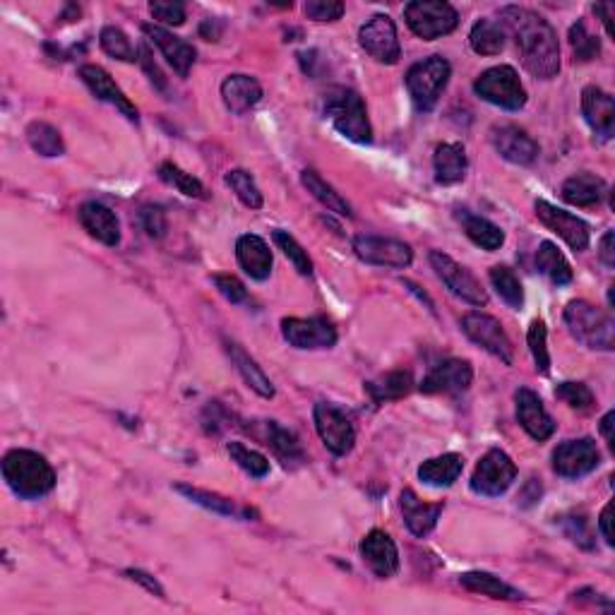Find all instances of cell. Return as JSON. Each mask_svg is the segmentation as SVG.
Segmentation results:
<instances>
[{
  "instance_id": "cell-18",
  "label": "cell",
  "mask_w": 615,
  "mask_h": 615,
  "mask_svg": "<svg viewBox=\"0 0 615 615\" xmlns=\"http://www.w3.org/2000/svg\"><path fill=\"white\" fill-rule=\"evenodd\" d=\"M491 145L500 157L517 166H531L541 154L539 142H536L527 130L517 128V125L512 123L491 128Z\"/></svg>"
},
{
  "instance_id": "cell-31",
  "label": "cell",
  "mask_w": 615,
  "mask_h": 615,
  "mask_svg": "<svg viewBox=\"0 0 615 615\" xmlns=\"http://www.w3.org/2000/svg\"><path fill=\"white\" fill-rule=\"evenodd\" d=\"M560 195H563V200L567 202V205L594 207L608 195V188L603 178L584 171V173H577V176L567 178V181L563 183V190H560Z\"/></svg>"
},
{
  "instance_id": "cell-55",
  "label": "cell",
  "mask_w": 615,
  "mask_h": 615,
  "mask_svg": "<svg viewBox=\"0 0 615 615\" xmlns=\"http://www.w3.org/2000/svg\"><path fill=\"white\" fill-rule=\"evenodd\" d=\"M125 577H128L130 582H137V584H140V587H145V589L149 591V594L159 596V599H164V596H166L164 587H161L157 579H154V577L149 575V572H145V570H125Z\"/></svg>"
},
{
  "instance_id": "cell-7",
  "label": "cell",
  "mask_w": 615,
  "mask_h": 615,
  "mask_svg": "<svg viewBox=\"0 0 615 615\" xmlns=\"http://www.w3.org/2000/svg\"><path fill=\"white\" fill-rule=\"evenodd\" d=\"M474 92L483 101L505 111H519L527 104V89L512 65H495V68L481 73L474 82Z\"/></svg>"
},
{
  "instance_id": "cell-30",
  "label": "cell",
  "mask_w": 615,
  "mask_h": 615,
  "mask_svg": "<svg viewBox=\"0 0 615 615\" xmlns=\"http://www.w3.org/2000/svg\"><path fill=\"white\" fill-rule=\"evenodd\" d=\"M226 346V354H229L231 363H234V368L238 370V375H241L243 382L253 390L255 394H260L262 399H272L274 397V385L272 380L267 378L265 370L258 366V361L255 358H250L246 354V349H243L241 344L231 342V339H224Z\"/></svg>"
},
{
  "instance_id": "cell-33",
  "label": "cell",
  "mask_w": 615,
  "mask_h": 615,
  "mask_svg": "<svg viewBox=\"0 0 615 615\" xmlns=\"http://www.w3.org/2000/svg\"><path fill=\"white\" fill-rule=\"evenodd\" d=\"M411 390H414V378H411L409 370H392V373L382 375L378 380L366 382L368 397L373 399L375 404L402 399Z\"/></svg>"
},
{
  "instance_id": "cell-57",
  "label": "cell",
  "mask_w": 615,
  "mask_h": 615,
  "mask_svg": "<svg viewBox=\"0 0 615 615\" xmlns=\"http://www.w3.org/2000/svg\"><path fill=\"white\" fill-rule=\"evenodd\" d=\"M613 241H615V234L613 231H606L599 243V258L603 265L608 267V270H613L615 267V248H613Z\"/></svg>"
},
{
  "instance_id": "cell-5",
  "label": "cell",
  "mask_w": 615,
  "mask_h": 615,
  "mask_svg": "<svg viewBox=\"0 0 615 615\" xmlns=\"http://www.w3.org/2000/svg\"><path fill=\"white\" fill-rule=\"evenodd\" d=\"M450 77L452 65L443 56L423 58V61L411 65L409 73H406V89H409V97L416 109L433 111Z\"/></svg>"
},
{
  "instance_id": "cell-9",
  "label": "cell",
  "mask_w": 615,
  "mask_h": 615,
  "mask_svg": "<svg viewBox=\"0 0 615 615\" xmlns=\"http://www.w3.org/2000/svg\"><path fill=\"white\" fill-rule=\"evenodd\" d=\"M517 479V467L503 450H488L471 474V491L483 498H498Z\"/></svg>"
},
{
  "instance_id": "cell-19",
  "label": "cell",
  "mask_w": 615,
  "mask_h": 615,
  "mask_svg": "<svg viewBox=\"0 0 615 615\" xmlns=\"http://www.w3.org/2000/svg\"><path fill=\"white\" fill-rule=\"evenodd\" d=\"M471 380H474V368L469 361L447 358L423 378L419 390L423 394H462L471 387Z\"/></svg>"
},
{
  "instance_id": "cell-21",
  "label": "cell",
  "mask_w": 615,
  "mask_h": 615,
  "mask_svg": "<svg viewBox=\"0 0 615 615\" xmlns=\"http://www.w3.org/2000/svg\"><path fill=\"white\" fill-rule=\"evenodd\" d=\"M361 558L370 567L375 577L390 579L399 570V551L385 531L373 529L368 531L366 539L361 541Z\"/></svg>"
},
{
  "instance_id": "cell-56",
  "label": "cell",
  "mask_w": 615,
  "mask_h": 615,
  "mask_svg": "<svg viewBox=\"0 0 615 615\" xmlns=\"http://www.w3.org/2000/svg\"><path fill=\"white\" fill-rule=\"evenodd\" d=\"M140 63H142V68H145V73L149 75V80H152V85L159 89H166L164 73H161L159 65L152 61V53H149L147 46H140Z\"/></svg>"
},
{
  "instance_id": "cell-34",
  "label": "cell",
  "mask_w": 615,
  "mask_h": 615,
  "mask_svg": "<svg viewBox=\"0 0 615 615\" xmlns=\"http://www.w3.org/2000/svg\"><path fill=\"white\" fill-rule=\"evenodd\" d=\"M459 584H462L464 589L474 591V594L491 596V599H500V601L522 599V591L510 587V584L503 582L500 577L491 575V572H464V575L459 577Z\"/></svg>"
},
{
  "instance_id": "cell-8",
  "label": "cell",
  "mask_w": 615,
  "mask_h": 615,
  "mask_svg": "<svg viewBox=\"0 0 615 615\" xmlns=\"http://www.w3.org/2000/svg\"><path fill=\"white\" fill-rule=\"evenodd\" d=\"M428 260H431V267L435 270V274H438L440 282L450 289L452 296L462 298L464 303H469V306H476V308L488 306L486 289H483L479 279H476L467 267H462L457 260H452L450 255L440 253V250H433V253L428 255Z\"/></svg>"
},
{
  "instance_id": "cell-17",
  "label": "cell",
  "mask_w": 615,
  "mask_h": 615,
  "mask_svg": "<svg viewBox=\"0 0 615 615\" xmlns=\"http://www.w3.org/2000/svg\"><path fill=\"white\" fill-rule=\"evenodd\" d=\"M534 210H536V217H539V222L546 226L548 231H553V234H558L560 238H563V241L575 250V253H582V250L589 248L591 234H589L587 222H582V219L575 217V214L560 210V207H555L546 200H536Z\"/></svg>"
},
{
  "instance_id": "cell-58",
  "label": "cell",
  "mask_w": 615,
  "mask_h": 615,
  "mask_svg": "<svg viewBox=\"0 0 615 615\" xmlns=\"http://www.w3.org/2000/svg\"><path fill=\"white\" fill-rule=\"evenodd\" d=\"M611 505H606L601 510V517H599V531L603 536V541L608 543V546H613V531H611Z\"/></svg>"
},
{
  "instance_id": "cell-46",
  "label": "cell",
  "mask_w": 615,
  "mask_h": 615,
  "mask_svg": "<svg viewBox=\"0 0 615 615\" xmlns=\"http://www.w3.org/2000/svg\"><path fill=\"white\" fill-rule=\"evenodd\" d=\"M99 44H101V49L109 53L111 58H116V61H123V63L140 61L133 49V44H130L128 34H125L123 29L104 27L99 34Z\"/></svg>"
},
{
  "instance_id": "cell-38",
  "label": "cell",
  "mask_w": 615,
  "mask_h": 615,
  "mask_svg": "<svg viewBox=\"0 0 615 615\" xmlns=\"http://www.w3.org/2000/svg\"><path fill=\"white\" fill-rule=\"evenodd\" d=\"M462 226L464 234L469 236V241L476 243V246L483 250H488V253H493V250H498L505 243L503 229H500L498 224H493L491 219L479 217V214H464Z\"/></svg>"
},
{
  "instance_id": "cell-28",
  "label": "cell",
  "mask_w": 615,
  "mask_h": 615,
  "mask_svg": "<svg viewBox=\"0 0 615 615\" xmlns=\"http://www.w3.org/2000/svg\"><path fill=\"white\" fill-rule=\"evenodd\" d=\"M433 166L435 181L440 185L462 183L469 171L467 149H464V145H459V142H443V145H438V149H435Z\"/></svg>"
},
{
  "instance_id": "cell-41",
  "label": "cell",
  "mask_w": 615,
  "mask_h": 615,
  "mask_svg": "<svg viewBox=\"0 0 615 615\" xmlns=\"http://www.w3.org/2000/svg\"><path fill=\"white\" fill-rule=\"evenodd\" d=\"M488 277H491L493 289L498 291V296L503 298L507 306H510L512 310H519L524 306L522 282H519V277L510 270V267L495 265L491 267V274H488Z\"/></svg>"
},
{
  "instance_id": "cell-35",
  "label": "cell",
  "mask_w": 615,
  "mask_h": 615,
  "mask_svg": "<svg viewBox=\"0 0 615 615\" xmlns=\"http://www.w3.org/2000/svg\"><path fill=\"white\" fill-rule=\"evenodd\" d=\"M301 183L306 185L308 193L313 195L315 200L320 202V205H325L330 212L342 214V217H349V219L354 217V210H351L349 202H346L344 197L339 195L337 190H334L332 185L327 183L325 178H322L318 171H313V169H306V171H303V173H301Z\"/></svg>"
},
{
  "instance_id": "cell-47",
  "label": "cell",
  "mask_w": 615,
  "mask_h": 615,
  "mask_svg": "<svg viewBox=\"0 0 615 615\" xmlns=\"http://www.w3.org/2000/svg\"><path fill=\"white\" fill-rule=\"evenodd\" d=\"M546 339H548L546 322H543L541 318H536V320L529 325L527 342H529L531 356H534L536 370H539L541 375H548V373H551V354H548Z\"/></svg>"
},
{
  "instance_id": "cell-16",
  "label": "cell",
  "mask_w": 615,
  "mask_h": 615,
  "mask_svg": "<svg viewBox=\"0 0 615 615\" xmlns=\"http://www.w3.org/2000/svg\"><path fill=\"white\" fill-rule=\"evenodd\" d=\"M601 464V452L591 438L567 440L553 452V469L563 479H582Z\"/></svg>"
},
{
  "instance_id": "cell-11",
  "label": "cell",
  "mask_w": 615,
  "mask_h": 615,
  "mask_svg": "<svg viewBox=\"0 0 615 615\" xmlns=\"http://www.w3.org/2000/svg\"><path fill=\"white\" fill-rule=\"evenodd\" d=\"M462 330L474 344H479L481 349H486L488 354L512 366L515 363V346H512L510 337L500 325V320H495L493 315L479 313V310H471L462 318Z\"/></svg>"
},
{
  "instance_id": "cell-43",
  "label": "cell",
  "mask_w": 615,
  "mask_h": 615,
  "mask_svg": "<svg viewBox=\"0 0 615 615\" xmlns=\"http://www.w3.org/2000/svg\"><path fill=\"white\" fill-rule=\"evenodd\" d=\"M226 450H229V457L234 459L238 467L253 476V479H265L270 474V459L262 455V452L250 450L243 443H229Z\"/></svg>"
},
{
  "instance_id": "cell-61",
  "label": "cell",
  "mask_w": 615,
  "mask_h": 615,
  "mask_svg": "<svg viewBox=\"0 0 615 615\" xmlns=\"http://www.w3.org/2000/svg\"><path fill=\"white\" fill-rule=\"evenodd\" d=\"M594 13L601 17L603 27H606V32L611 34V15H613V5H594Z\"/></svg>"
},
{
  "instance_id": "cell-22",
  "label": "cell",
  "mask_w": 615,
  "mask_h": 615,
  "mask_svg": "<svg viewBox=\"0 0 615 615\" xmlns=\"http://www.w3.org/2000/svg\"><path fill=\"white\" fill-rule=\"evenodd\" d=\"M515 402H517L519 426H522L536 443H543V440L551 438L555 433V421L546 411V406H543L539 394L522 387V390H517L515 394Z\"/></svg>"
},
{
  "instance_id": "cell-15",
  "label": "cell",
  "mask_w": 615,
  "mask_h": 615,
  "mask_svg": "<svg viewBox=\"0 0 615 615\" xmlns=\"http://www.w3.org/2000/svg\"><path fill=\"white\" fill-rule=\"evenodd\" d=\"M282 334L294 349H332L337 344V327L327 318H284Z\"/></svg>"
},
{
  "instance_id": "cell-23",
  "label": "cell",
  "mask_w": 615,
  "mask_h": 615,
  "mask_svg": "<svg viewBox=\"0 0 615 615\" xmlns=\"http://www.w3.org/2000/svg\"><path fill=\"white\" fill-rule=\"evenodd\" d=\"M582 113L584 121L594 135H599V140H611L615 133V104L613 97L608 92H603L601 87H584L582 89Z\"/></svg>"
},
{
  "instance_id": "cell-29",
  "label": "cell",
  "mask_w": 615,
  "mask_h": 615,
  "mask_svg": "<svg viewBox=\"0 0 615 615\" xmlns=\"http://www.w3.org/2000/svg\"><path fill=\"white\" fill-rule=\"evenodd\" d=\"M222 99L226 109L236 116H243L262 99V85L250 75H229L222 82Z\"/></svg>"
},
{
  "instance_id": "cell-40",
  "label": "cell",
  "mask_w": 615,
  "mask_h": 615,
  "mask_svg": "<svg viewBox=\"0 0 615 615\" xmlns=\"http://www.w3.org/2000/svg\"><path fill=\"white\" fill-rule=\"evenodd\" d=\"M471 51L479 56H498L505 49V29L498 22L479 20L469 34Z\"/></svg>"
},
{
  "instance_id": "cell-39",
  "label": "cell",
  "mask_w": 615,
  "mask_h": 615,
  "mask_svg": "<svg viewBox=\"0 0 615 615\" xmlns=\"http://www.w3.org/2000/svg\"><path fill=\"white\" fill-rule=\"evenodd\" d=\"M27 142L39 157L53 159V157H63L65 154V142L58 128H53L51 123L44 121H34L27 125Z\"/></svg>"
},
{
  "instance_id": "cell-45",
  "label": "cell",
  "mask_w": 615,
  "mask_h": 615,
  "mask_svg": "<svg viewBox=\"0 0 615 615\" xmlns=\"http://www.w3.org/2000/svg\"><path fill=\"white\" fill-rule=\"evenodd\" d=\"M226 185L234 190L238 200H241L246 207H250V210H260V207L265 205L258 183L253 181V176H250L248 171H243V169L229 171L226 173Z\"/></svg>"
},
{
  "instance_id": "cell-54",
  "label": "cell",
  "mask_w": 615,
  "mask_h": 615,
  "mask_svg": "<svg viewBox=\"0 0 615 615\" xmlns=\"http://www.w3.org/2000/svg\"><path fill=\"white\" fill-rule=\"evenodd\" d=\"M149 13L157 17L164 25L181 27L185 22V5L183 3H164V0H154L149 3Z\"/></svg>"
},
{
  "instance_id": "cell-49",
  "label": "cell",
  "mask_w": 615,
  "mask_h": 615,
  "mask_svg": "<svg viewBox=\"0 0 615 615\" xmlns=\"http://www.w3.org/2000/svg\"><path fill=\"white\" fill-rule=\"evenodd\" d=\"M555 399H560L575 411H589L594 406V394L584 382H560L555 387Z\"/></svg>"
},
{
  "instance_id": "cell-51",
  "label": "cell",
  "mask_w": 615,
  "mask_h": 615,
  "mask_svg": "<svg viewBox=\"0 0 615 615\" xmlns=\"http://www.w3.org/2000/svg\"><path fill=\"white\" fill-rule=\"evenodd\" d=\"M306 15L315 22H337L344 15V3L337 0H308L306 3Z\"/></svg>"
},
{
  "instance_id": "cell-53",
  "label": "cell",
  "mask_w": 615,
  "mask_h": 615,
  "mask_svg": "<svg viewBox=\"0 0 615 615\" xmlns=\"http://www.w3.org/2000/svg\"><path fill=\"white\" fill-rule=\"evenodd\" d=\"M563 527H565V534L570 536L577 546L594 548V534H591L587 517H582V515L563 517Z\"/></svg>"
},
{
  "instance_id": "cell-13",
  "label": "cell",
  "mask_w": 615,
  "mask_h": 615,
  "mask_svg": "<svg viewBox=\"0 0 615 615\" xmlns=\"http://www.w3.org/2000/svg\"><path fill=\"white\" fill-rule=\"evenodd\" d=\"M243 428H246L255 440H260L262 445L270 447L286 469L301 467V464L306 462V452H303L301 443H298L296 433L279 426L277 421H250V426Z\"/></svg>"
},
{
  "instance_id": "cell-6",
  "label": "cell",
  "mask_w": 615,
  "mask_h": 615,
  "mask_svg": "<svg viewBox=\"0 0 615 615\" xmlns=\"http://www.w3.org/2000/svg\"><path fill=\"white\" fill-rule=\"evenodd\" d=\"M404 20L423 41H435L452 34L459 25V13L443 0H414L404 8Z\"/></svg>"
},
{
  "instance_id": "cell-50",
  "label": "cell",
  "mask_w": 615,
  "mask_h": 615,
  "mask_svg": "<svg viewBox=\"0 0 615 615\" xmlns=\"http://www.w3.org/2000/svg\"><path fill=\"white\" fill-rule=\"evenodd\" d=\"M140 226L149 238H164L169 222H166V212L157 205H145L140 210Z\"/></svg>"
},
{
  "instance_id": "cell-42",
  "label": "cell",
  "mask_w": 615,
  "mask_h": 615,
  "mask_svg": "<svg viewBox=\"0 0 615 615\" xmlns=\"http://www.w3.org/2000/svg\"><path fill=\"white\" fill-rule=\"evenodd\" d=\"M272 241H274V246L282 250L286 258L291 260V265L296 267L298 274H303V277H310V274H313V260H310L308 250L303 248L301 243H298L296 238L289 234V231L274 229Z\"/></svg>"
},
{
  "instance_id": "cell-60",
  "label": "cell",
  "mask_w": 615,
  "mask_h": 615,
  "mask_svg": "<svg viewBox=\"0 0 615 615\" xmlns=\"http://www.w3.org/2000/svg\"><path fill=\"white\" fill-rule=\"evenodd\" d=\"M613 419H615L613 411H608V414L601 419V433H603V438H606V443H608V447H611V450L615 445L613 443Z\"/></svg>"
},
{
  "instance_id": "cell-48",
  "label": "cell",
  "mask_w": 615,
  "mask_h": 615,
  "mask_svg": "<svg viewBox=\"0 0 615 615\" xmlns=\"http://www.w3.org/2000/svg\"><path fill=\"white\" fill-rule=\"evenodd\" d=\"M570 44H572V51H575V61L579 63L594 61V58H599V53H601V41L596 37H591V34L587 32V25H584L582 20L570 27Z\"/></svg>"
},
{
  "instance_id": "cell-32",
  "label": "cell",
  "mask_w": 615,
  "mask_h": 615,
  "mask_svg": "<svg viewBox=\"0 0 615 615\" xmlns=\"http://www.w3.org/2000/svg\"><path fill=\"white\" fill-rule=\"evenodd\" d=\"M464 471V457L457 452H447V455L426 459L419 467V479L426 486L433 488H447L452 486Z\"/></svg>"
},
{
  "instance_id": "cell-36",
  "label": "cell",
  "mask_w": 615,
  "mask_h": 615,
  "mask_svg": "<svg viewBox=\"0 0 615 615\" xmlns=\"http://www.w3.org/2000/svg\"><path fill=\"white\" fill-rule=\"evenodd\" d=\"M176 491L185 495V498L190 500V503L205 507V510L214 512V515H222V517H248L253 515V512L243 510V507H238L234 500L224 498V495L212 493V491H202V488L195 486H185V483H178Z\"/></svg>"
},
{
  "instance_id": "cell-27",
  "label": "cell",
  "mask_w": 615,
  "mask_h": 615,
  "mask_svg": "<svg viewBox=\"0 0 615 615\" xmlns=\"http://www.w3.org/2000/svg\"><path fill=\"white\" fill-rule=\"evenodd\" d=\"M399 505H402L406 527H409L411 534L419 536V539L431 534L445 510L443 503H423V500L411 491V488H404L402 498H399Z\"/></svg>"
},
{
  "instance_id": "cell-4",
  "label": "cell",
  "mask_w": 615,
  "mask_h": 615,
  "mask_svg": "<svg viewBox=\"0 0 615 615\" xmlns=\"http://www.w3.org/2000/svg\"><path fill=\"white\" fill-rule=\"evenodd\" d=\"M565 325L579 344L594 351L615 349V322L589 301H570L565 308Z\"/></svg>"
},
{
  "instance_id": "cell-37",
  "label": "cell",
  "mask_w": 615,
  "mask_h": 615,
  "mask_svg": "<svg viewBox=\"0 0 615 615\" xmlns=\"http://www.w3.org/2000/svg\"><path fill=\"white\" fill-rule=\"evenodd\" d=\"M536 270H539L543 277H548L555 286H567L572 282V267L563 253H560L558 246L551 241H543L539 246V253H536Z\"/></svg>"
},
{
  "instance_id": "cell-44",
  "label": "cell",
  "mask_w": 615,
  "mask_h": 615,
  "mask_svg": "<svg viewBox=\"0 0 615 615\" xmlns=\"http://www.w3.org/2000/svg\"><path fill=\"white\" fill-rule=\"evenodd\" d=\"M159 178L166 185H173L185 197H205V185L197 181L193 173H185L181 166L171 164V161H164L159 166Z\"/></svg>"
},
{
  "instance_id": "cell-24",
  "label": "cell",
  "mask_w": 615,
  "mask_h": 615,
  "mask_svg": "<svg viewBox=\"0 0 615 615\" xmlns=\"http://www.w3.org/2000/svg\"><path fill=\"white\" fill-rule=\"evenodd\" d=\"M142 32H145V37L152 41L154 46H159V51L164 53V58L169 61V65L178 75L188 77L190 68H193L197 58V51L188 44V41H183L181 37H176V34L169 32V29L159 25H142Z\"/></svg>"
},
{
  "instance_id": "cell-25",
  "label": "cell",
  "mask_w": 615,
  "mask_h": 615,
  "mask_svg": "<svg viewBox=\"0 0 615 615\" xmlns=\"http://www.w3.org/2000/svg\"><path fill=\"white\" fill-rule=\"evenodd\" d=\"M77 219H80L82 229L92 238H97L99 243H104V246L116 248L118 243H121V224H118V217L109 207L101 205V202H85V205L77 210Z\"/></svg>"
},
{
  "instance_id": "cell-1",
  "label": "cell",
  "mask_w": 615,
  "mask_h": 615,
  "mask_svg": "<svg viewBox=\"0 0 615 615\" xmlns=\"http://www.w3.org/2000/svg\"><path fill=\"white\" fill-rule=\"evenodd\" d=\"M500 20L515 37L524 68L536 80H553V77H558L560 41L546 17L529 8L507 5V8L500 10Z\"/></svg>"
},
{
  "instance_id": "cell-59",
  "label": "cell",
  "mask_w": 615,
  "mask_h": 615,
  "mask_svg": "<svg viewBox=\"0 0 615 615\" xmlns=\"http://www.w3.org/2000/svg\"><path fill=\"white\" fill-rule=\"evenodd\" d=\"M222 22L219 20H205L200 27V34L205 37V41H219V37H222Z\"/></svg>"
},
{
  "instance_id": "cell-2",
  "label": "cell",
  "mask_w": 615,
  "mask_h": 615,
  "mask_svg": "<svg viewBox=\"0 0 615 615\" xmlns=\"http://www.w3.org/2000/svg\"><path fill=\"white\" fill-rule=\"evenodd\" d=\"M3 479L22 500H39L56 488V471L34 450H10L3 457Z\"/></svg>"
},
{
  "instance_id": "cell-26",
  "label": "cell",
  "mask_w": 615,
  "mask_h": 615,
  "mask_svg": "<svg viewBox=\"0 0 615 615\" xmlns=\"http://www.w3.org/2000/svg\"><path fill=\"white\" fill-rule=\"evenodd\" d=\"M236 258L238 265H241V270L248 274L250 279H255V282H265L267 277L272 274V250L267 246L265 238L255 236V234H246L241 236L236 241Z\"/></svg>"
},
{
  "instance_id": "cell-10",
  "label": "cell",
  "mask_w": 615,
  "mask_h": 615,
  "mask_svg": "<svg viewBox=\"0 0 615 615\" xmlns=\"http://www.w3.org/2000/svg\"><path fill=\"white\" fill-rule=\"evenodd\" d=\"M313 421L315 428H318L320 440L325 443V447L334 457H344L354 450L356 428L339 406H334L330 402L315 404Z\"/></svg>"
},
{
  "instance_id": "cell-12",
  "label": "cell",
  "mask_w": 615,
  "mask_h": 615,
  "mask_svg": "<svg viewBox=\"0 0 615 615\" xmlns=\"http://www.w3.org/2000/svg\"><path fill=\"white\" fill-rule=\"evenodd\" d=\"M354 253L358 260L375 267H392V270H404L414 262V250L409 243L397 241V238H380V236H356Z\"/></svg>"
},
{
  "instance_id": "cell-52",
  "label": "cell",
  "mask_w": 615,
  "mask_h": 615,
  "mask_svg": "<svg viewBox=\"0 0 615 615\" xmlns=\"http://www.w3.org/2000/svg\"><path fill=\"white\" fill-rule=\"evenodd\" d=\"M214 286L229 303H243L248 298V289L243 286L241 279H236L234 274H214L212 277Z\"/></svg>"
},
{
  "instance_id": "cell-14",
  "label": "cell",
  "mask_w": 615,
  "mask_h": 615,
  "mask_svg": "<svg viewBox=\"0 0 615 615\" xmlns=\"http://www.w3.org/2000/svg\"><path fill=\"white\" fill-rule=\"evenodd\" d=\"M358 41L366 49L370 58H375L378 63L394 65L402 58V44H399L397 27H394L392 17L387 15H375L370 17L366 25L358 32Z\"/></svg>"
},
{
  "instance_id": "cell-3",
  "label": "cell",
  "mask_w": 615,
  "mask_h": 615,
  "mask_svg": "<svg viewBox=\"0 0 615 615\" xmlns=\"http://www.w3.org/2000/svg\"><path fill=\"white\" fill-rule=\"evenodd\" d=\"M325 116L330 118L334 128L342 133L346 140L358 142V145H370L373 142V125L368 121L366 104L361 94L349 87H334L325 97Z\"/></svg>"
},
{
  "instance_id": "cell-20",
  "label": "cell",
  "mask_w": 615,
  "mask_h": 615,
  "mask_svg": "<svg viewBox=\"0 0 615 615\" xmlns=\"http://www.w3.org/2000/svg\"><path fill=\"white\" fill-rule=\"evenodd\" d=\"M80 80L89 87V92L94 94L99 101H106V104L116 106V111H121L128 121L137 123L140 116H137V109L133 106V101L125 97V92L121 87L113 82V77L106 73L101 65H82L80 68Z\"/></svg>"
}]
</instances>
